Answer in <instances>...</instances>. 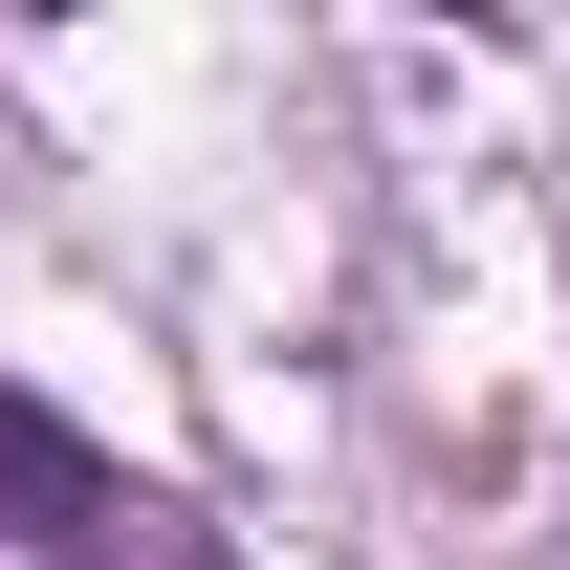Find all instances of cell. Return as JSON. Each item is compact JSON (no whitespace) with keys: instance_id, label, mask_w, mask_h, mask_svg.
Listing matches in <instances>:
<instances>
[{"instance_id":"cell-1","label":"cell","mask_w":570,"mask_h":570,"mask_svg":"<svg viewBox=\"0 0 570 570\" xmlns=\"http://www.w3.org/2000/svg\"><path fill=\"white\" fill-rule=\"evenodd\" d=\"M0 549L22 570H219V527L176 483H132L110 439H67L22 373H0Z\"/></svg>"}]
</instances>
